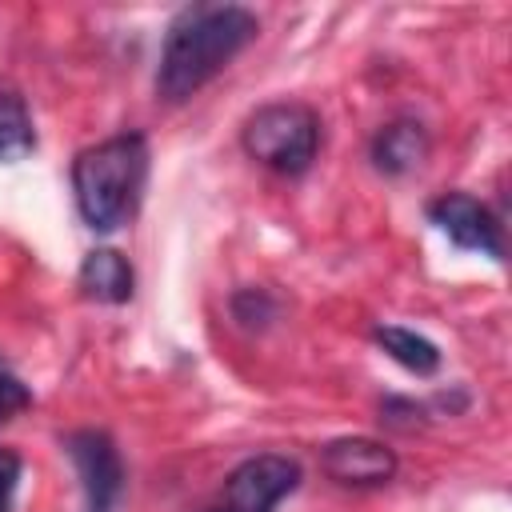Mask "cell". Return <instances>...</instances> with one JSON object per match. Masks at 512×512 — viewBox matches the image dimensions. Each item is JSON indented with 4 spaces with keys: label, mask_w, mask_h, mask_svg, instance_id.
Wrapping results in <instances>:
<instances>
[{
    "label": "cell",
    "mask_w": 512,
    "mask_h": 512,
    "mask_svg": "<svg viewBox=\"0 0 512 512\" xmlns=\"http://www.w3.org/2000/svg\"><path fill=\"white\" fill-rule=\"evenodd\" d=\"M256 36H260V20L240 4L184 8L164 36V52H160V68H156V96L168 104L196 96Z\"/></svg>",
    "instance_id": "1"
},
{
    "label": "cell",
    "mask_w": 512,
    "mask_h": 512,
    "mask_svg": "<svg viewBox=\"0 0 512 512\" xmlns=\"http://www.w3.org/2000/svg\"><path fill=\"white\" fill-rule=\"evenodd\" d=\"M144 184H148V140L140 132L108 136L72 160L76 208L84 224L96 232L124 228L140 208Z\"/></svg>",
    "instance_id": "2"
},
{
    "label": "cell",
    "mask_w": 512,
    "mask_h": 512,
    "mask_svg": "<svg viewBox=\"0 0 512 512\" xmlns=\"http://www.w3.org/2000/svg\"><path fill=\"white\" fill-rule=\"evenodd\" d=\"M240 144L256 164H264V168H272L280 176H300L316 160L320 116L300 100L264 104L244 120Z\"/></svg>",
    "instance_id": "3"
},
{
    "label": "cell",
    "mask_w": 512,
    "mask_h": 512,
    "mask_svg": "<svg viewBox=\"0 0 512 512\" xmlns=\"http://www.w3.org/2000/svg\"><path fill=\"white\" fill-rule=\"evenodd\" d=\"M64 448L76 464V476L84 488V508L116 512V504L124 496V460H120L116 440L100 428H80V432L64 436Z\"/></svg>",
    "instance_id": "4"
},
{
    "label": "cell",
    "mask_w": 512,
    "mask_h": 512,
    "mask_svg": "<svg viewBox=\"0 0 512 512\" xmlns=\"http://www.w3.org/2000/svg\"><path fill=\"white\" fill-rule=\"evenodd\" d=\"M300 484V464L280 452H260L236 464L224 480V512H272Z\"/></svg>",
    "instance_id": "5"
},
{
    "label": "cell",
    "mask_w": 512,
    "mask_h": 512,
    "mask_svg": "<svg viewBox=\"0 0 512 512\" xmlns=\"http://www.w3.org/2000/svg\"><path fill=\"white\" fill-rule=\"evenodd\" d=\"M428 220L464 252H484L492 260L504 256V236L496 216L468 192H444L428 204Z\"/></svg>",
    "instance_id": "6"
},
{
    "label": "cell",
    "mask_w": 512,
    "mask_h": 512,
    "mask_svg": "<svg viewBox=\"0 0 512 512\" xmlns=\"http://www.w3.org/2000/svg\"><path fill=\"white\" fill-rule=\"evenodd\" d=\"M320 468L344 488H380L396 476V452L372 436H340L320 448Z\"/></svg>",
    "instance_id": "7"
},
{
    "label": "cell",
    "mask_w": 512,
    "mask_h": 512,
    "mask_svg": "<svg viewBox=\"0 0 512 512\" xmlns=\"http://www.w3.org/2000/svg\"><path fill=\"white\" fill-rule=\"evenodd\" d=\"M432 152V140H428V128L420 120H388L376 136H372V164L384 172V176H404L412 168H420Z\"/></svg>",
    "instance_id": "8"
},
{
    "label": "cell",
    "mask_w": 512,
    "mask_h": 512,
    "mask_svg": "<svg viewBox=\"0 0 512 512\" xmlns=\"http://www.w3.org/2000/svg\"><path fill=\"white\" fill-rule=\"evenodd\" d=\"M80 292L100 304H128L136 292V272L124 252L116 248H92L80 264Z\"/></svg>",
    "instance_id": "9"
},
{
    "label": "cell",
    "mask_w": 512,
    "mask_h": 512,
    "mask_svg": "<svg viewBox=\"0 0 512 512\" xmlns=\"http://www.w3.org/2000/svg\"><path fill=\"white\" fill-rule=\"evenodd\" d=\"M372 340L384 348V356H392L400 368H408L416 376H432L440 368V348L428 336H420V332H412L404 324H376Z\"/></svg>",
    "instance_id": "10"
},
{
    "label": "cell",
    "mask_w": 512,
    "mask_h": 512,
    "mask_svg": "<svg viewBox=\"0 0 512 512\" xmlns=\"http://www.w3.org/2000/svg\"><path fill=\"white\" fill-rule=\"evenodd\" d=\"M36 148V128L20 92L0 88V164H16Z\"/></svg>",
    "instance_id": "11"
},
{
    "label": "cell",
    "mask_w": 512,
    "mask_h": 512,
    "mask_svg": "<svg viewBox=\"0 0 512 512\" xmlns=\"http://www.w3.org/2000/svg\"><path fill=\"white\" fill-rule=\"evenodd\" d=\"M232 316L244 324V328H264L272 316H276V300L264 292V288H240L232 296Z\"/></svg>",
    "instance_id": "12"
},
{
    "label": "cell",
    "mask_w": 512,
    "mask_h": 512,
    "mask_svg": "<svg viewBox=\"0 0 512 512\" xmlns=\"http://www.w3.org/2000/svg\"><path fill=\"white\" fill-rule=\"evenodd\" d=\"M28 404H32V392H28L12 372H4V368H0V424H4V420H12L16 412H24Z\"/></svg>",
    "instance_id": "13"
},
{
    "label": "cell",
    "mask_w": 512,
    "mask_h": 512,
    "mask_svg": "<svg viewBox=\"0 0 512 512\" xmlns=\"http://www.w3.org/2000/svg\"><path fill=\"white\" fill-rule=\"evenodd\" d=\"M20 472H24V460L12 448H0V512H12L16 488H20Z\"/></svg>",
    "instance_id": "14"
},
{
    "label": "cell",
    "mask_w": 512,
    "mask_h": 512,
    "mask_svg": "<svg viewBox=\"0 0 512 512\" xmlns=\"http://www.w3.org/2000/svg\"><path fill=\"white\" fill-rule=\"evenodd\" d=\"M208 512H224V508H208Z\"/></svg>",
    "instance_id": "15"
}]
</instances>
